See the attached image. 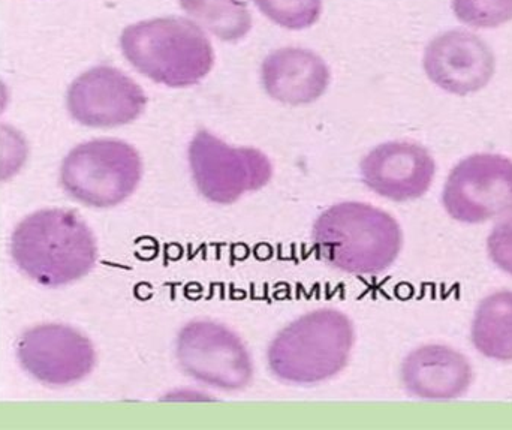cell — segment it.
Segmentation results:
<instances>
[{"label": "cell", "instance_id": "1", "mask_svg": "<svg viewBox=\"0 0 512 430\" xmlns=\"http://www.w3.org/2000/svg\"><path fill=\"white\" fill-rule=\"evenodd\" d=\"M11 257L36 284L59 288L92 272L98 245L89 225L74 210L42 209L15 227Z\"/></svg>", "mask_w": 512, "mask_h": 430}, {"label": "cell", "instance_id": "2", "mask_svg": "<svg viewBox=\"0 0 512 430\" xmlns=\"http://www.w3.org/2000/svg\"><path fill=\"white\" fill-rule=\"evenodd\" d=\"M318 257L343 273L379 275L390 269L403 246L399 222L378 207L343 201L325 210L312 231Z\"/></svg>", "mask_w": 512, "mask_h": 430}, {"label": "cell", "instance_id": "3", "mask_svg": "<svg viewBox=\"0 0 512 430\" xmlns=\"http://www.w3.org/2000/svg\"><path fill=\"white\" fill-rule=\"evenodd\" d=\"M355 344L354 323L337 309L307 312L283 327L268 345L271 374L292 386H315L348 366Z\"/></svg>", "mask_w": 512, "mask_h": 430}, {"label": "cell", "instance_id": "4", "mask_svg": "<svg viewBox=\"0 0 512 430\" xmlns=\"http://www.w3.org/2000/svg\"><path fill=\"white\" fill-rule=\"evenodd\" d=\"M120 48L141 75L173 89L201 83L215 65L212 42L188 18H153L131 24L120 36Z\"/></svg>", "mask_w": 512, "mask_h": 430}, {"label": "cell", "instance_id": "5", "mask_svg": "<svg viewBox=\"0 0 512 430\" xmlns=\"http://www.w3.org/2000/svg\"><path fill=\"white\" fill-rule=\"evenodd\" d=\"M140 153L117 138H96L75 146L60 165V185L78 203L110 209L125 203L140 186Z\"/></svg>", "mask_w": 512, "mask_h": 430}, {"label": "cell", "instance_id": "6", "mask_svg": "<svg viewBox=\"0 0 512 430\" xmlns=\"http://www.w3.org/2000/svg\"><path fill=\"white\" fill-rule=\"evenodd\" d=\"M189 170L198 192L210 203L233 204L270 183L273 164L255 147H234L207 129L189 143Z\"/></svg>", "mask_w": 512, "mask_h": 430}, {"label": "cell", "instance_id": "7", "mask_svg": "<svg viewBox=\"0 0 512 430\" xmlns=\"http://www.w3.org/2000/svg\"><path fill=\"white\" fill-rule=\"evenodd\" d=\"M176 359L183 374L222 392H242L254 381L248 347L218 321L195 320L183 326L176 339Z\"/></svg>", "mask_w": 512, "mask_h": 430}, {"label": "cell", "instance_id": "8", "mask_svg": "<svg viewBox=\"0 0 512 430\" xmlns=\"http://www.w3.org/2000/svg\"><path fill=\"white\" fill-rule=\"evenodd\" d=\"M451 218L481 224L512 210V161L495 153H477L451 170L442 192Z\"/></svg>", "mask_w": 512, "mask_h": 430}, {"label": "cell", "instance_id": "9", "mask_svg": "<svg viewBox=\"0 0 512 430\" xmlns=\"http://www.w3.org/2000/svg\"><path fill=\"white\" fill-rule=\"evenodd\" d=\"M21 368L45 386L68 387L92 374L96 351L92 341L66 324H41L18 339Z\"/></svg>", "mask_w": 512, "mask_h": 430}, {"label": "cell", "instance_id": "10", "mask_svg": "<svg viewBox=\"0 0 512 430\" xmlns=\"http://www.w3.org/2000/svg\"><path fill=\"white\" fill-rule=\"evenodd\" d=\"M147 107L144 90L131 77L99 65L78 75L66 93V108L87 128H119L135 122Z\"/></svg>", "mask_w": 512, "mask_h": 430}, {"label": "cell", "instance_id": "11", "mask_svg": "<svg viewBox=\"0 0 512 430\" xmlns=\"http://www.w3.org/2000/svg\"><path fill=\"white\" fill-rule=\"evenodd\" d=\"M424 71L433 84L465 96L492 81L496 57L490 45L468 30H448L435 36L424 51Z\"/></svg>", "mask_w": 512, "mask_h": 430}, {"label": "cell", "instance_id": "12", "mask_svg": "<svg viewBox=\"0 0 512 430\" xmlns=\"http://www.w3.org/2000/svg\"><path fill=\"white\" fill-rule=\"evenodd\" d=\"M364 185L387 200L423 197L436 174V162L426 147L412 141H388L370 150L360 164Z\"/></svg>", "mask_w": 512, "mask_h": 430}, {"label": "cell", "instance_id": "13", "mask_svg": "<svg viewBox=\"0 0 512 430\" xmlns=\"http://www.w3.org/2000/svg\"><path fill=\"white\" fill-rule=\"evenodd\" d=\"M403 387L414 398L450 401L468 393L474 381L471 363L447 345L415 348L400 368Z\"/></svg>", "mask_w": 512, "mask_h": 430}, {"label": "cell", "instance_id": "14", "mask_svg": "<svg viewBox=\"0 0 512 430\" xmlns=\"http://www.w3.org/2000/svg\"><path fill=\"white\" fill-rule=\"evenodd\" d=\"M265 93L286 105L318 101L330 84V69L315 51L285 47L265 57L261 66Z\"/></svg>", "mask_w": 512, "mask_h": 430}, {"label": "cell", "instance_id": "15", "mask_svg": "<svg viewBox=\"0 0 512 430\" xmlns=\"http://www.w3.org/2000/svg\"><path fill=\"white\" fill-rule=\"evenodd\" d=\"M478 353L496 362H512V291H496L481 300L471 327Z\"/></svg>", "mask_w": 512, "mask_h": 430}, {"label": "cell", "instance_id": "16", "mask_svg": "<svg viewBox=\"0 0 512 430\" xmlns=\"http://www.w3.org/2000/svg\"><path fill=\"white\" fill-rule=\"evenodd\" d=\"M186 14L222 41L237 42L252 29V15L245 0H179Z\"/></svg>", "mask_w": 512, "mask_h": 430}, {"label": "cell", "instance_id": "17", "mask_svg": "<svg viewBox=\"0 0 512 430\" xmlns=\"http://www.w3.org/2000/svg\"><path fill=\"white\" fill-rule=\"evenodd\" d=\"M273 23L289 30H303L321 17L322 0H254Z\"/></svg>", "mask_w": 512, "mask_h": 430}, {"label": "cell", "instance_id": "18", "mask_svg": "<svg viewBox=\"0 0 512 430\" xmlns=\"http://www.w3.org/2000/svg\"><path fill=\"white\" fill-rule=\"evenodd\" d=\"M457 20L477 29H495L512 20V0H453Z\"/></svg>", "mask_w": 512, "mask_h": 430}, {"label": "cell", "instance_id": "19", "mask_svg": "<svg viewBox=\"0 0 512 430\" xmlns=\"http://www.w3.org/2000/svg\"><path fill=\"white\" fill-rule=\"evenodd\" d=\"M27 144L23 135L12 126L0 123V182H6L23 167Z\"/></svg>", "mask_w": 512, "mask_h": 430}, {"label": "cell", "instance_id": "20", "mask_svg": "<svg viewBox=\"0 0 512 430\" xmlns=\"http://www.w3.org/2000/svg\"><path fill=\"white\" fill-rule=\"evenodd\" d=\"M487 252L496 267L512 276V213L493 228L487 239Z\"/></svg>", "mask_w": 512, "mask_h": 430}]
</instances>
